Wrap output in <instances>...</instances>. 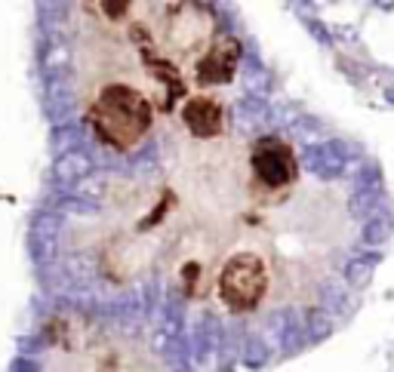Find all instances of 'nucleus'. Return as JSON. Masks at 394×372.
<instances>
[{"label":"nucleus","instance_id":"nucleus-1","mask_svg":"<svg viewBox=\"0 0 394 372\" xmlns=\"http://www.w3.org/2000/svg\"><path fill=\"white\" fill-rule=\"evenodd\" d=\"M16 372H170L142 339L92 320L62 323L53 339H37L34 357Z\"/></svg>","mask_w":394,"mask_h":372},{"label":"nucleus","instance_id":"nucleus-2","mask_svg":"<svg viewBox=\"0 0 394 372\" xmlns=\"http://www.w3.org/2000/svg\"><path fill=\"white\" fill-rule=\"evenodd\" d=\"M247 182L252 209L280 207L302 185L296 148L280 136H259L247 145Z\"/></svg>","mask_w":394,"mask_h":372},{"label":"nucleus","instance_id":"nucleus-3","mask_svg":"<svg viewBox=\"0 0 394 372\" xmlns=\"http://www.w3.org/2000/svg\"><path fill=\"white\" fill-rule=\"evenodd\" d=\"M173 120L182 129V138H188V142L222 138L231 129V111L222 92H194L179 105Z\"/></svg>","mask_w":394,"mask_h":372},{"label":"nucleus","instance_id":"nucleus-4","mask_svg":"<svg viewBox=\"0 0 394 372\" xmlns=\"http://www.w3.org/2000/svg\"><path fill=\"white\" fill-rule=\"evenodd\" d=\"M31 231H34V244L41 246L43 253H53L55 240L62 234V221H59V216H53V212H37L31 221Z\"/></svg>","mask_w":394,"mask_h":372},{"label":"nucleus","instance_id":"nucleus-5","mask_svg":"<svg viewBox=\"0 0 394 372\" xmlns=\"http://www.w3.org/2000/svg\"><path fill=\"white\" fill-rule=\"evenodd\" d=\"M87 170V163H83V157L78 154H68V157H62L59 166H55V173H59V179L65 182H71V179H78V175Z\"/></svg>","mask_w":394,"mask_h":372}]
</instances>
